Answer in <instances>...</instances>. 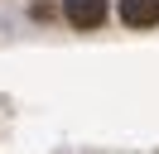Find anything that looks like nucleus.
Returning a JSON list of instances; mask_svg holds the SVG:
<instances>
[{"instance_id": "f257e3e1", "label": "nucleus", "mask_w": 159, "mask_h": 154, "mask_svg": "<svg viewBox=\"0 0 159 154\" xmlns=\"http://www.w3.org/2000/svg\"><path fill=\"white\" fill-rule=\"evenodd\" d=\"M63 15L77 29H97V24H106V0H63Z\"/></svg>"}, {"instance_id": "f03ea898", "label": "nucleus", "mask_w": 159, "mask_h": 154, "mask_svg": "<svg viewBox=\"0 0 159 154\" xmlns=\"http://www.w3.org/2000/svg\"><path fill=\"white\" fill-rule=\"evenodd\" d=\"M120 19H125L130 29L159 24V0H120Z\"/></svg>"}]
</instances>
